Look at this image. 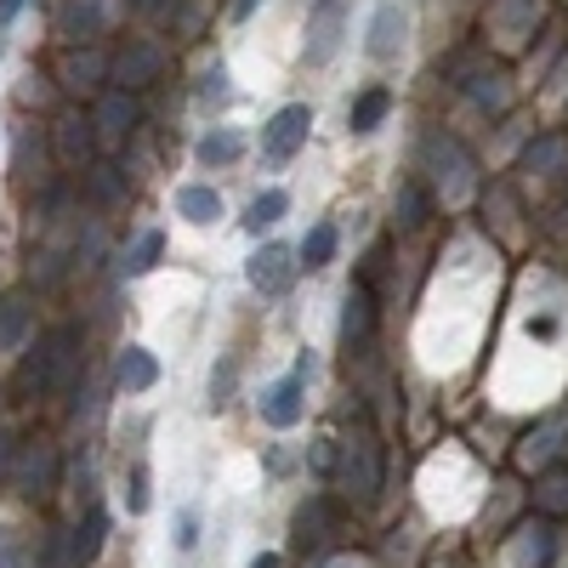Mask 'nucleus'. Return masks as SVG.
I'll use <instances>...</instances> for the list:
<instances>
[{
	"instance_id": "9d476101",
	"label": "nucleus",
	"mask_w": 568,
	"mask_h": 568,
	"mask_svg": "<svg viewBox=\"0 0 568 568\" xmlns=\"http://www.w3.org/2000/svg\"><path fill=\"white\" fill-rule=\"evenodd\" d=\"M329 535H336V506H329V495H307L296 506V517H291V540L302 551H318Z\"/></svg>"
},
{
	"instance_id": "0eeeda50",
	"label": "nucleus",
	"mask_w": 568,
	"mask_h": 568,
	"mask_svg": "<svg viewBox=\"0 0 568 568\" xmlns=\"http://www.w3.org/2000/svg\"><path fill=\"white\" fill-rule=\"evenodd\" d=\"M160 69H165V52H160V45L131 40L125 52L114 58L109 80H114V91H142V85H154V80H160Z\"/></svg>"
},
{
	"instance_id": "cd10ccee",
	"label": "nucleus",
	"mask_w": 568,
	"mask_h": 568,
	"mask_svg": "<svg viewBox=\"0 0 568 568\" xmlns=\"http://www.w3.org/2000/svg\"><path fill=\"white\" fill-rule=\"evenodd\" d=\"M160 251H165V240L160 233H136V245L125 251V278H142L154 262H160Z\"/></svg>"
},
{
	"instance_id": "5701e85b",
	"label": "nucleus",
	"mask_w": 568,
	"mask_h": 568,
	"mask_svg": "<svg viewBox=\"0 0 568 568\" xmlns=\"http://www.w3.org/2000/svg\"><path fill=\"white\" fill-rule=\"evenodd\" d=\"M85 171H91V200H98V205H120L125 200V171L120 165L98 160V165H85Z\"/></svg>"
},
{
	"instance_id": "72a5a7b5",
	"label": "nucleus",
	"mask_w": 568,
	"mask_h": 568,
	"mask_svg": "<svg viewBox=\"0 0 568 568\" xmlns=\"http://www.w3.org/2000/svg\"><path fill=\"white\" fill-rule=\"evenodd\" d=\"M0 568H23V540L12 524H0Z\"/></svg>"
},
{
	"instance_id": "7c9ffc66",
	"label": "nucleus",
	"mask_w": 568,
	"mask_h": 568,
	"mask_svg": "<svg viewBox=\"0 0 568 568\" xmlns=\"http://www.w3.org/2000/svg\"><path fill=\"white\" fill-rule=\"evenodd\" d=\"M63 34L69 40H91V34H98V7H80V0L63 7Z\"/></svg>"
},
{
	"instance_id": "423d86ee",
	"label": "nucleus",
	"mask_w": 568,
	"mask_h": 568,
	"mask_svg": "<svg viewBox=\"0 0 568 568\" xmlns=\"http://www.w3.org/2000/svg\"><path fill=\"white\" fill-rule=\"evenodd\" d=\"M98 120L91 114H80V109H69V114H58L52 120V154L63 160V165H98L91 154H98Z\"/></svg>"
},
{
	"instance_id": "9b49d317",
	"label": "nucleus",
	"mask_w": 568,
	"mask_h": 568,
	"mask_svg": "<svg viewBox=\"0 0 568 568\" xmlns=\"http://www.w3.org/2000/svg\"><path fill=\"white\" fill-rule=\"evenodd\" d=\"M369 329H375V291L364 278L347 284V296H342V347H364L369 342Z\"/></svg>"
},
{
	"instance_id": "a211bd4d",
	"label": "nucleus",
	"mask_w": 568,
	"mask_h": 568,
	"mask_svg": "<svg viewBox=\"0 0 568 568\" xmlns=\"http://www.w3.org/2000/svg\"><path fill=\"white\" fill-rule=\"evenodd\" d=\"M114 382H120V393H149V387L160 382L154 353H149V347H125V353H120V369H114Z\"/></svg>"
},
{
	"instance_id": "f03ea898",
	"label": "nucleus",
	"mask_w": 568,
	"mask_h": 568,
	"mask_svg": "<svg viewBox=\"0 0 568 568\" xmlns=\"http://www.w3.org/2000/svg\"><path fill=\"white\" fill-rule=\"evenodd\" d=\"M336 484L353 500H375L382 495V438L369 420H353L342 433V455H336Z\"/></svg>"
},
{
	"instance_id": "6e6552de",
	"label": "nucleus",
	"mask_w": 568,
	"mask_h": 568,
	"mask_svg": "<svg viewBox=\"0 0 568 568\" xmlns=\"http://www.w3.org/2000/svg\"><path fill=\"white\" fill-rule=\"evenodd\" d=\"M302 251H291V245H262L256 256H251V267H245V278L256 284V291L262 296H284V291H291V278H296V262Z\"/></svg>"
},
{
	"instance_id": "aec40b11",
	"label": "nucleus",
	"mask_w": 568,
	"mask_h": 568,
	"mask_svg": "<svg viewBox=\"0 0 568 568\" xmlns=\"http://www.w3.org/2000/svg\"><path fill=\"white\" fill-rule=\"evenodd\" d=\"M387 114H393V91H387V85H369L364 98L353 103V131H358V136H369Z\"/></svg>"
},
{
	"instance_id": "4468645a",
	"label": "nucleus",
	"mask_w": 568,
	"mask_h": 568,
	"mask_svg": "<svg viewBox=\"0 0 568 568\" xmlns=\"http://www.w3.org/2000/svg\"><path fill=\"white\" fill-rule=\"evenodd\" d=\"M551 551H557V517H535V524H524L511 540L517 568H551Z\"/></svg>"
},
{
	"instance_id": "a878e982",
	"label": "nucleus",
	"mask_w": 568,
	"mask_h": 568,
	"mask_svg": "<svg viewBox=\"0 0 568 568\" xmlns=\"http://www.w3.org/2000/svg\"><path fill=\"white\" fill-rule=\"evenodd\" d=\"M329 256H336V222H318L302 240V267H329Z\"/></svg>"
},
{
	"instance_id": "ddd939ff",
	"label": "nucleus",
	"mask_w": 568,
	"mask_h": 568,
	"mask_svg": "<svg viewBox=\"0 0 568 568\" xmlns=\"http://www.w3.org/2000/svg\"><path fill=\"white\" fill-rule=\"evenodd\" d=\"M109 58L103 52H91V45H74V52L63 58V69H58V80H63V91H74V98H85V91H98L103 80H109Z\"/></svg>"
},
{
	"instance_id": "412c9836",
	"label": "nucleus",
	"mask_w": 568,
	"mask_h": 568,
	"mask_svg": "<svg viewBox=\"0 0 568 568\" xmlns=\"http://www.w3.org/2000/svg\"><path fill=\"white\" fill-rule=\"evenodd\" d=\"M23 336H29V302L7 296V302H0V353H18Z\"/></svg>"
},
{
	"instance_id": "473e14b6",
	"label": "nucleus",
	"mask_w": 568,
	"mask_h": 568,
	"mask_svg": "<svg viewBox=\"0 0 568 568\" xmlns=\"http://www.w3.org/2000/svg\"><path fill=\"white\" fill-rule=\"evenodd\" d=\"M103 529H109V524H103V511H91V517H85V529H74V546H80V562H91V557H98V551H103Z\"/></svg>"
},
{
	"instance_id": "c85d7f7f",
	"label": "nucleus",
	"mask_w": 568,
	"mask_h": 568,
	"mask_svg": "<svg viewBox=\"0 0 568 568\" xmlns=\"http://www.w3.org/2000/svg\"><path fill=\"white\" fill-rule=\"evenodd\" d=\"M471 103H478V109H506V74L500 69H489V74H478V80H471Z\"/></svg>"
},
{
	"instance_id": "2f4dec72",
	"label": "nucleus",
	"mask_w": 568,
	"mask_h": 568,
	"mask_svg": "<svg viewBox=\"0 0 568 568\" xmlns=\"http://www.w3.org/2000/svg\"><path fill=\"white\" fill-rule=\"evenodd\" d=\"M149 466H131V478H125V511L131 517H142V511H149Z\"/></svg>"
},
{
	"instance_id": "58836bf2",
	"label": "nucleus",
	"mask_w": 568,
	"mask_h": 568,
	"mask_svg": "<svg viewBox=\"0 0 568 568\" xmlns=\"http://www.w3.org/2000/svg\"><path fill=\"white\" fill-rule=\"evenodd\" d=\"M18 7H23V0H0V29H7V23L18 18Z\"/></svg>"
},
{
	"instance_id": "39448f33",
	"label": "nucleus",
	"mask_w": 568,
	"mask_h": 568,
	"mask_svg": "<svg viewBox=\"0 0 568 568\" xmlns=\"http://www.w3.org/2000/svg\"><path fill=\"white\" fill-rule=\"evenodd\" d=\"M342 34H347V0H318L313 18H307V45H302V58L313 69H324L329 58L342 52Z\"/></svg>"
},
{
	"instance_id": "f257e3e1",
	"label": "nucleus",
	"mask_w": 568,
	"mask_h": 568,
	"mask_svg": "<svg viewBox=\"0 0 568 568\" xmlns=\"http://www.w3.org/2000/svg\"><path fill=\"white\" fill-rule=\"evenodd\" d=\"M80 375V329L74 324H58V329H45V336L34 342V353L23 358L18 369V387L45 398V393H69V382Z\"/></svg>"
},
{
	"instance_id": "f704fd0d",
	"label": "nucleus",
	"mask_w": 568,
	"mask_h": 568,
	"mask_svg": "<svg viewBox=\"0 0 568 568\" xmlns=\"http://www.w3.org/2000/svg\"><path fill=\"white\" fill-rule=\"evenodd\" d=\"M176 546H182V551H194V546H200V524H194V511H182V517H176Z\"/></svg>"
},
{
	"instance_id": "7ed1b4c3",
	"label": "nucleus",
	"mask_w": 568,
	"mask_h": 568,
	"mask_svg": "<svg viewBox=\"0 0 568 568\" xmlns=\"http://www.w3.org/2000/svg\"><path fill=\"white\" fill-rule=\"evenodd\" d=\"M420 160H426V171H433V187L444 194V205H460L471 194V154L455 136H426Z\"/></svg>"
},
{
	"instance_id": "f8f14e48",
	"label": "nucleus",
	"mask_w": 568,
	"mask_h": 568,
	"mask_svg": "<svg viewBox=\"0 0 568 568\" xmlns=\"http://www.w3.org/2000/svg\"><path fill=\"white\" fill-rule=\"evenodd\" d=\"M12 484H18L23 495H52V489H58V449H52V444H29V449L18 455Z\"/></svg>"
},
{
	"instance_id": "4c0bfd02",
	"label": "nucleus",
	"mask_w": 568,
	"mask_h": 568,
	"mask_svg": "<svg viewBox=\"0 0 568 568\" xmlns=\"http://www.w3.org/2000/svg\"><path fill=\"white\" fill-rule=\"evenodd\" d=\"M251 568H284V562H278V551H256V557H251Z\"/></svg>"
},
{
	"instance_id": "e433bc0d",
	"label": "nucleus",
	"mask_w": 568,
	"mask_h": 568,
	"mask_svg": "<svg viewBox=\"0 0 568 568\" xmlns=\"http://www.w3.org/2000/svg\"><path fill=\"white\" fill-rule=\"evenodd\" d=\"M136 7H142V12H149V18H165V12L176 7V0H136Z\"/></svg>"
},
{
	"instance_id": "20e7f679",
	"label": "nucleus",
	"mask_w": 568,
	"mask_h": 568,
	"mask_svg": "<svg viewBox=\"0 0 568 568\" xmlns=\"http://www.w3.org/2000/svg\"><path fill=\"white\" fill-rule=\"evenodd\" d=\"M313 131V109L307 103H284L267 125H262V160L267 165H291L302 154V142Z\"/></svg>"
},
{
	"instance_id": "6ab92c4d",
	"label": "nucleus",
	"mask_w": 568,
	"mask_h": 568,
	"mask_svg": "<svg viewBox=\"0 0 568 568\" xmlns=\"http://www.w3.org/2000/svg\"><path fill=\"white\" fill-rule=\"evenodd\" d=\"M176 216H187L194 227H211L222 216V194L205 182H187V187H176Z\"/></svg>"
},
{
	"instance_id": "f3484780",
	"label": "nucleus",
	"mask_w": 568,
	"mask_h": 568,
	"mask_svg": "<svg viewBox=\"0 0 568 568\" xmlns=\"http://www.w3.org/2000/svg\"><path fill=\"white\" fill-rule=\"evenodd\" d=\"M404 12L393 7V0H387V7H375V18H369V40H364V52L375 58V63H387V58H398V45H404Z\"/></svg>"
},
{
	"instance_id": "c9c22d12",
	"label": "nucleus",
	"mask_w": 568,
	"mask_h": 568,
	"mask_svg": "<svg viewBox=\"0 0 568 568\" xmlns=\"http://www.w3.org/2000/svg\"><path fill=\"white\" fill-rule=\"evenodd\" d=\"M227 387H233V364H222L211 375V404H227Z\"/></svg>"
},
{
	"instance_id": "ea45409f",
	"label": "nucleus",
	"mask_w": 568,
	"mask_h": 568,
	"mask_svg": "<svg viewBox=\"0 0 568 568\" xmlns=\"http://www.w3.org/2000/svg\"><path fill=\"white\" fill-rule=\"evenodd\" d=\"M12 460V433H0V466Z\"/></svg>"
},
{
	"instance_id": "c756f323",
	"label": "nucleus",
	"mask_w": 568,
	"mask_h": 568,
	"mask_svg": "<svg viewBox=\"0 0 568 568\" xmlns=\"http://www.w3.org/2000/svg\"><path fill=\"white\" fill-rule=\"evenodd\" d=\"M568 160V142L562 136H540L535 149L524 154V171H551V165H562Z\"/></svg>"
},
{
	"instance_id": "1a4fd4ad",
	"label": "nucleus",
	"mask_w": 568,
	"mask_h": 568,
	"mask_svg": "<svg viewBox=\"0 0 568 568\" xmlns=\"http://www.w3.org/2000/svg\"><path fill=\"white\" fill-rule=\"evenodd\" d=\"M307 375H278V382H267L262 387V420L267 426H278V433H291V426L302 420V409H307Z\"/></svg>"
},
{
	"instance_id": "bb28decb",
	"label": "nucleus",
	"mask_w": 568,
	"mask_h": 568,
	"mask_svg": "<svg viewBox=\"0 0 568 568\" xmlns=\"http://www.w3.org/2000/svg\"><path fill=\"white\" fill-rule=\"evenodd\" d=\"M535 500H540V511H546V517H562V511H568V466L546 471L540 489H535Z\"/></svg>"
},
{
	"instance_id": "b1692460",
	"label": "nucleus",
	"mask_w": 568,
	"mask_h": 568,
	"mask_svg": "<svg viewBox=\"0 0 568 568\" xmlns=\"http://www.w3.org/2000/svg\"><path fill=\"white\" fill-rule=\"evenodd\" d=\"M284 211H291V194H284V187H267V194H256V200H251L245 227H251V233H262V227H273Z\"/></svg>"
},
{
	"instance_id": "2eb2a0df",
	"label": "nucleus",
	"mask_w": 568,
	"mask_h": 568,
	"mask_svg": "<svg viewBox=\"0 0 568 568\" xmlns=\"http://www.w3.org/2000/svg\"><path fill=\"white\" fill-rule=\"evenodd\" d=\"M562 438H568V415H551L546 426H535V433L524 438V449H517V466L524 471H540L562 455Z\"/></svg>"
},
{
	"instance_id": "393cba45",
	"label": "nucleus",
	"mask_w": 568,
	"mask_h": 568,
	"mask_svg": "<svg viewBox=\"0 0 568 568\" xmlns=\"http://www.w3.org/2000/svg\"><path fill=\"white\" fill-rule=\"evenodd\" d=\"M245 154V142L233 136V131H211V136H200V165H233Z\"/></svg>"
},
{
	"instance_id": "4be33fe9",
	"label": "nucleus",
	"mask_w": 568,
	"mask_h": 568,
	"mask_svg": "<svg viewBox=\"0 0 568 568\" xmlns=\"http://www.w3.org/2000/svg\"><path fill=\"white\" fill-rule=\"evenodd\" d=\"M426 216H433V200H426V187H420V182H404V187H398V205H393V222H398L404 233H415Z\"/></svg>"
},
{
	"instance_id": "dca6fc26",
	"label": "nucleus",
	"mask_w": 568,
	"mask_h": 568,
	"mask_svg": "<svg viewBox=\"0 0 568 568\" xmlns=\"http://www.w3.org/2000/svg\"><path fill=\"white\" fill-rule=\"evenodd\" d=\"M91 120H98V136L103 142H125L136 131V98H131V91H103Z\"/></svg>"
}]
</instances>
